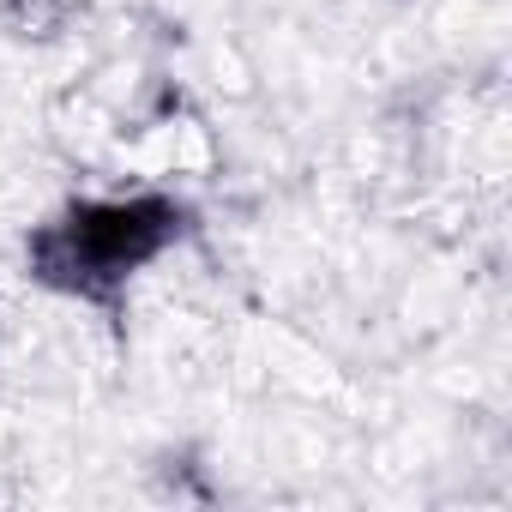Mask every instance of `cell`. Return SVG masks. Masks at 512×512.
I'll list each match as a JSON object with an SVG mask.
<instances>
[{"label": "cell", "mask_w": 512, "mask_h": 512, "mask_svg": "<svg viewBox=\"0 0 512 512\" xmlns=\"http://www.w3.org/2000/svg\"><path fill=\"white\" fill-rule=\"evenodd\" d=\"M193 229V205L169 187L73 193L25 235V278L73 308L121 314L133 284L169 260Z\"/></svg>", "instance_id": "cell-1"}, {"label": "cell", "mask_w": 512, "mask_h": 512, "mask_svg": "<svg viewBox=\"0 0 512 512\" xmlns=\"http://www.w3.org/2000/svg\"><path fill=\"white\" fill-rule=\"evenodd\" d=\"M145 482H151V500H163V506H217L223 500V482L211 476V464H205L199 446H163V452H151Z\"/></svg>", "instance_id": "cell-2"}, {"label": "cell", "mask_w": 512, "mask_h": 512, "mask_svg": "<svg viewBox=\"0 0 512 512\" xmlns=\"http://www.w3.org/2000/svg\"><path fill=\"white\" fill-rule=\"evenodd\" d=\"M85 13L91 0H0V25L19 43H61Z\"/></svg>", "instance_id": "cell-3"}]
</instances>
